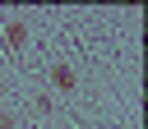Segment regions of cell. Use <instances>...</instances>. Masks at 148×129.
Listing matches in <instances>:
<instances>
[{
	"label": "cell",
	"mask_w": 148,
	"mask_h": 129,
	"mask_svg": "<svg viewBox=\"0 0 148 129\" xmlns=\"http://www.w3.org/2000/svg\"><path fill=\"white\" fill-rule=\"evenodd\" d=\"M23 37H28V28H23V23H9V41H14V46H18V41H23Z\"/></svg>",
	"instance_id": "7a4b0ae2"
},
{
	"label": "cell",
	"mask_w": 148,
	"mask_h": 129,
	"mask_svg": "<svg viewBox=\"0 0 148 129\" xmlns=\"http://www.w3.org/2000/svg\"><path fill=\"white\" fill-rule=\"evenodd\" d=\"M0 129H14V115H0Z\"/></svg>",
	"instance_id": "3957f363"
},
{
	"label": "cell",
	"mask_w": 148,
	"mask_h": 129,
	"mask_svg": "<svg viewBox=\"0 0 148 129\" xmlns=\"http://www.w3.org/2000/svg\"><path fill=\"white\" fill-rule=\"evenodd\" d=\"M51 83H56V92H74L79 88V74L69 64H51Z\"/></svg>",
	"instance_id": "6da1fadb"
}]
</instances>
